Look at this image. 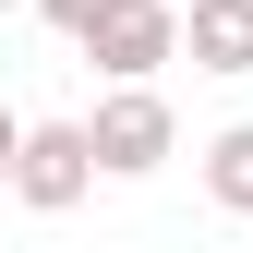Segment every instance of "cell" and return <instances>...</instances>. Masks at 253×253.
<instances>
[{
  "instance_id": "1",
  "label": "cell",
  "mask_w": 253,
  "mask_h": 253,
  "mask_svg": "<svg viewBox=\"0 0 253 253\" xmlns=\"http://www.w3.org/2000/svg\"><path fill=\"white\" fill-rule=\"evenodd\" d=\"M97 133H84V121H24V145H12V193L37 205V217H60V205H84L97 193Z\"/></svg>"
},
{
  "instance_id": "4",
  "label": "cell",
  "mask_w": 253,
  "mask_h": 253,
  "mask_svg": "<svg viewBox=\"0 0 253 253\" xmlns=\"http://www.w3.org/2000/svg\"><path fill=\"white\" fill-rule=\"evenodd\" d=\"M181 48H193V73H253V0H193Z\"/></svg>"
},
{
  "instance_id": "6",
  "label": "cell",
  "mask_w": 253,
  "mask_h": 253,
  "mask_svg": "<svg viewBox=\"0 0 253 253\" xmlns=\"http://www.w3.org/2000/svg\"><path fill=\"white\" fill-rule=\"evenodd\" d=\"M109 12H121V0H37V24H48V37H73V48H84V37H97V24H109Z\"/></svg>"
},
{
  "instance_id": "3",
  "label": "cell",
  "mask_w": 253,
  "mask_h": 253,
  "mask_svg": "<svg viewBox=\"0 0 253 253\" xmlns=\"http://www.w3.org/2000/svg\"><path fill=\"white\" fill-rule=\"evenodd\" d=\"M84 60H97L109 84H157L181 60V0H121L97 37H84Z\"/></svg>"
},
{
  "instance_id": "5",
  "label": "cell",
  "mask_w": 253,
  "mask_h": 253,
  "mask_svg": "<svg viewBox=\"0 0 253 253\" xmlns=\"http://www.w3.org/2000/svg\"><path fill=\"white\" fill-rule=\"evenodd\" d=\"M205 193H217V217H253V121H229L205 145Z\"/></svg>"
},
{
  "instance_id": "2",
  "label": "cell",
  "mask_w": 253,
  "mask_h": 253,
  "mask_svg": "<svg viewBox=\"0 0 253 253\" xmlns=\"http://www.w3.org/2000/svg\"><path fill=\"white\" fill-rule=\"evenodd\" d=\"M84 133H97V169H109V181H145V169H169L181 121H169V97H157V84H109Z\"/></svg>"
}]
</instances>
